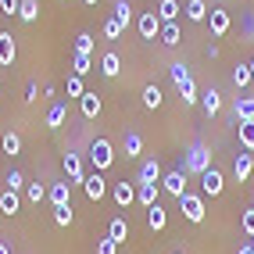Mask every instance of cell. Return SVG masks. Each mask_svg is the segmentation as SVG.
<instances>
[{
  "label": "cell",
  "instance_id": "obj_40",
  "mask_svg": "<svg viewBox=\"0 0 254 254\" xmlns=\"http://www.w3.org/2000/svg\"><path fill=\"white\" fill-rule=\"evenodd\" d=\"M72 218H75L72 204H64V208H54V222H58V226H72Z\"/></svg>",
  "mask_w": 254,
  "mask_h": 254
},
{
  "label": "cell",
  "instance_id": "obj_13",
  "mask_svg": "<svg viewBox=\"0 0 254 254\" xmlns=\"http://www.w3.org/2000/svg\"><path fill=\"white\" fill-rule=\"evenodd\" d=\"M158 193H161L158 183H136V204L154 208V204H158Z\"/></svg>",
  "mask_w": 254,
  "mask_h": 254
},
{
  "label": "cell",
  "instance_id": "obj_44",
  "mask_svg": "<svg viewBox=\"0 0 254 254\" xmlns=\"http://www.w3.org/2000/svg\"><path fill=\"white\" fill-rule=\"evenodd\" d=\"M0 11H4V14H18L22 11V0H0Z\"/></svg>",
  "mask_w": 254,
  "mask_h": 254
},
{
  "label": "cell",
  "instance_id": "obj_16",
  "mask_svg": "<svg viewBox=\"0 0 254 254\" xmlns=\"http://www.w3.org/2000/svg\"><path fill=\"white\" fill-rule=\"evenodd\" d=\"M161 165H158V158H147L143 165H140V172H136V183H161Z\"/></svg>",
  "mask_w": 254,
  "mask_h": 254
},
{
  "label": "cell",
  "instance_id": "obj_9",
  "mask_svg": "<svg viewBox=\"0 0 254 254\" xmlns=\"http://www.w3.org/2000/svg\"><path fill=\"white\" fill-rule=\"evenodd\" d=\"M111 197H115L118 208H129L132 200H136V183H126V179L115 183V186H111Z\"/></svg>",
  "mask_w": 254,
  "mask_h": 254
},
{
  "label": "cell",
  "instance_id": "obj_26",
  "mask_svg": "<svg viewBox=\"0 0 254 254\" xmlns=\"http://www.w3.org/2000/svg\"><path fill=\"white\" fill-rule=\"evenodd\" d=\"M64 115H68V108H64V104H50V111H47V118H43V126H47V129H61Z\"/></svg>",
  "mask_w": 254,
  "mask_h": 254
},
{
  "label": "cell",
  "instance_id": "obj_41",
  "mask_svg": "<svg viewBox=\"0 0 254 254\" xmlns=\"http://www.w3.org/2000/svg\"><path fill=\"white\" fill-rule=\"evenodd\" d=\"M64 90H68V97H82V93H86V86H82V75H68Z\"/></svg>",
  "mask_w": 254,
  "mask_h": 254
},
{
  "label": "cell",
  "instance_id": "obj_6",
  "mask_svg": "<svg viewBox=\"0 0 254 254\" xmlns=\"http://www.w3.org/2000/svg\"><path fill=\"white\" fill-rule=\"evenodd\" d=\"M82 190H86V197L93 200V204H100V200L108 197V179H104V172H90L86 179H82Z\"/></svg>",
  "mask_w": 254,
  "mask_h": 254
},
{
  "label": "cell",
  "instance_id": "obj_25",
  "mask_svg": "<svg viewBox=\"0 0 254 254\" xmlns=\"http://www.w3.org/2000/svg\"><path fill=\"white\" fill-rule=\"evenodd\" d=\"M140 154H143V136L136 129H129L126 132V158H140Z\"/></svg>",
  "mask_w": 254,
  "mask_h": 254
},
{
  "label": "cell",
  "instance_id": "obj_42",
  "mask_svg": "<svg viewBox=\"0 0 254 254\" xmlns=\"http://www.w3.org/2000/svg\"><path fill=\"white\" fill-rule=\"evenodd\" d=\"M240 226H244V236L251 240V236H254V208H247V211L240 215Z\"/></svg>",
  "mask_w": 254,
  "mask_h": 254
},
{
  "label": "cell",
  "instance_id": "obj_28",
  "mask_svg": "<svg viewBox=\"0 0 254 254\" xmlns=\"http://www.w3.org/2000/svg\"><path fill=\"white\" fill-rule=\"evenodd\" d=\"M0 147H4V154H18V150H22V136H18V132H14V129H7L4 132V136H0Z\"/></svg>",
  "mask_w": 254,
  "mask_h": 254
},
{
  "label": "cell",
  "instance_id": "obj_33",
  "mask_svg": "<svg viewBox=\"0 0 254 254\" xmlns=\"http://www.w3.org/2000/svg\"><path fill=\"white\" fill-rule=\"evenodd\" d=\"M25 200H29V204H43V200H47V186L43 183H29L25 186Z\"/></svg>",
  "mask_w": 254,
  "mask_h": 254
},
{
  "label": "cell",
  "instance_id": "obj_35",
  "mask_svg": "<svg viewBox=\"0 0 254 254\" xmlns=\"http://www.w3.org/2000/svg\"><path fill=\"white\" fill-rule=\"evenodd\" d=\"M72 75H86V72H93V54H75V61H72Z\"/></svg>",
  "mask_w": 254,
  "mask_h": 254
},
{
  "label": "cell",
  "instance_id": "obj_18",
  "mask_svg": "<svg viewBox=\"0 0 254 254\" xmlns=\"http://www.w3.org/2000/svg\"><path fill=\"white\" fill-rule=\"evenodd\" d=\"M233 115H236V122H254V97H236Z\"/></svg>",
  "mask_w": 254,
  "mask_h": 254
},
{
  "label": "cell",
  "instance_id": "obj_34",
  "mask_svg": "<svg viewBox=\"0 0 254 254\" xmlns=\"http://www.w3.org/2000/svg\"><path fill=\"white\" fill-rule=\"evenodd\" d=\"M161 90L154 86V82H150V86H143V108H150V111H154V108H161Z\"/></svg>",
  "mask_w": 254,
  "mask_h": 254
},
{
  "label": "cell",
  "instance_id": "obj_51",
  "mask_svg": "<svg viewBox=\"0 0 254 254\" xmlns=\"http://www.w3.org/2000/svg\"><path fill=\"white\" fill-rule=\"evenodd\" d=\"M251 75H254V58H251Z\"/></svg>",
  "mask_w": 254,
  "mask_h": 254
},
{
  "label": "cell",
  "instance_id": "obj_38",
  "mask_svg": "<svg viewBox=\"0 0 254 254\" xmlns=\"http://www.w3.org/2000/svg\"><path fill=\"white\" fill-rule=\"evenodd\" d=\"M122 32H126V25H122V22H118L115 14H111V18L104 22V36H108V40H118V36H122Z\"/></svg>",
  "mask_w": 254,
  "mask_h": 254
},
{
  "label": "cell",
  "instance_id": "obj_11",
  "mask_svg": "<svg viewBox=\"0 0 254 254\" xmlns=\"http://www.w3.org/2000/svg\"><path fill=\"white\" fill-rule=\"evenodd\" d=\"M208 25H211V36H226V32H229V25H233V18H229V11H222V7H211V14H208Z\"/></svg>",
  "mask_w": 254,
  "mask_h": 254
},
{
  "label": "cell",
  "instance_id": "obj_20",
  "mask_svg": "<svg viewBox=\"0 0 254 254\" xmlns=\"http://www.w3.org/2000/svg\"><path fill=\"white\" fill-rule=\"evenodd\" d=\"M118 72H122V58H118L115 50H108V54L100 58V75H104V79H115Z\"/></svg>",
  "mask_w": 254,
  "mask_h": 254
},
{
  "label": "cell",
  "instance_id": "obj_12",
  "mask_svg": "<svg viewBox=\"0 0 254 254\" xmlns=\"http://www.w3.org/2000/svg\"><path fill=\"white\" fill-rule=\"evenodd\" d=\"M14 58H18V43H14L11 32H0V64H4V68H11Z\"/></svg>",
  "mask_w": 254,
  "mask_h": 254
},
{
  "label": "cell",
  "instance_id": "obj_23",
  "mask_svg": "<svg viewBox=\"0 0 254 254\" xmlns=\"http://www.w3.org/2000/svg\"><path fill=\"white\" fill-rule=\"evenodd\" d=\"M147 226L154 229V233H161V229L168 226V211H165L161 204H154V208H147Z\"/></svg>",
  "mask_w": 254,
  "mask_h": 254
},
{
  "label": "cell",
  "instance_id": "obj_19",
  "mask_svg": "<svg viewBox=\"0 0 254 254\" xmlns=\"http://www.w3.org/2000/svg\"><path fill=\"white\" fill-rule=\"evenodd\" d=\"M18 208H22V197H18V190H0V211L4 215H18Z\"/></svg>",
  "mask_w": 254,
  "mask_h": 254
},
{
  "label": "cell",
  "instance_id": "obj_37",
  "mask_svg": "<svg viewBox=\"0 0 254 254\" xmlns=\"http://www.w3.org/2000/svg\"><path fill=\"white\" fill-rule=\"evenodd\" d=\"M4 186H7V190H25V176L18 172V168H11V172H7V179H4Z\"/></svg>",
  "mask_w": 254,
  "mask_h": 254
},
{
  "label": "cell",
  "instance_id": "obj_50",
  "mask_svg": "<svg viewBox=\"0 0 254 254\" xmlns=\"http://www.w3.org/2000/svg\"><path fill=\"white\" fill-rule=\"evenodd\" d=\"M247 244H251V251H254V236H251V240H247Z\"/></svg>",
  "mask_w": 254,
  "mask_h": 254
},
{
  "label": "cell",
  "instance_id": "obj_32",
  "mask_svg": "<svg viewBox=\"0 0 254 254\" xmlns=\"http://www.w3.org/2000/svg\"><path fill=\"white\" fill-rule=\"evenodd\" d=\"M251 82H254L251 64H236V68H233V86H236V90H244V86H251Z\"/></svg>",
  "mask_w": 254,
  "mask_h": 254
},
{
  "label": "cell",
  "instance_id": "obj_48",
  "mask_svg": "<svg viewBox=\"0 0 254 254\" xmlns=\"http://www.w3.org/2000/svg\"><path fill=\"white\" fill-rule=\"evenodd\" d=\"M0 254H11V247H7V244H0Z\"/></svg>",
  "mask_w": 254,
  "mask_h": 254
},
{
  "label": "cell",
  "instance_id": "obj_30",
  "mask_svg": "<svg viewBox=\"0 0 254 254\" xmlns=\"http://www.w3.org/2000/svg\"><path fill=\"white\" fill-rule=\"evenodd\" d=\"M236 132H240V147L247 150V154H254V122H240Z\"/></svg>",
  "mask_w": 254,
  "mask_h": 254
},
{
  "label": "cell",
  "instance_id": "obj_47",
  "mask_svg": "<svg viewBox=\"0 0 254 254\" xmlns=\"http://www.w3.org/2000/svg\"><path fill=\"white\" fill-rule=\"evenodd\" d=\"M236 254H254V251H251V244H240V251H236Z\"/></svg>",
  "mask_w": 254,
  "mask_h": 254
},
{
  "label": "cell",
  "instance_id": "obj_46",
  "mask_svg": "<svg viewBox=\"0 0 254 254\" xmlns=\"http://www.w3.org/2000/svg\"><path fill=\"white\" fill-rule=\"evenodd\" d=\"M36 97H40V86H36V82H29V86H25V100L32 104V100H36Z\"/></svg>",
  "mask_w": 254,
  "mask_h": 254
},
{
  "label": "cell",
  "instance_id": "obj_31",
  "mask_svg": "<svg viewBox=\"0 0 254 254\" xmlns=\"http://www.w3.org/2000/svg\"><path fill=\"white\" fill-rule=\"evenodd\" d=\"M18 18L25 22V25H32L40 18V0H22V11H18Z\"/></svg>",
  "mask_w": 254,
  "mask_h": 254
},
{
  "label": "cell",
  "instance_id": "obj_17",
  "mask_svg": "<svg viewBox=\"0 0 254 254\" xmlns=\"http://www.w3.org/2000/svg\"><path fill=\"white\" fill-rule=\"evenodd\" d=\"M200 108H204V115L211 118V115H218L222 111V93H218L215 86H208L204 93H200Z\"/></svg>",
  "mask_w": 254,
  "mask_h": 254
},
{
  "label": "cell",
  "instance_id": "obj_3",
  "mask_svg": "<svg viewBox=\"0 0 254 254\" xmlns=\"http://www.w3.org/2000/svg\"><path fill=\"white\" fill-rule=\"evenodd\" d=\"M179 208H183V218L186 222H204V197L200 193H183L179 197Z\"/></svg>",
  "mask_w": 254,
  "mask_h": 254
},
{
  "label": "cell",
  "instance_id": "obj_1",
  "mask_svg": "<svg viewBox=\"0 0 254 254\" xmlns=\"http://www.w3.org/2000/svg\"><path fill=\"white\" fill-rule=\"evenodd\" d=\"M183 168H186V176H204L211 168V147L204 140H193L183 154Z\"/></svg>",
  "mask_w": 254,
  "mask_h": 254
},
{
  "label": "cell",
  "instance_id": "obj_8",
  "mask_svg": "<svg viewBox=\"0 0 254 254\" xmlns=\"http://www.w3.org/2000/svg\"><path fill=\"white\" fill-rule=\"evenodd\" d=\"M200 190H204V197H218V193L226 190V176H222V172H218V168L211 165L208 172L200 176Z\"/></svg>",
  "mask_w": 254,
  "mask_h": 254
},
{
  "label": "cell",
  "instance_id": "obj_5",
  "mask_svg": "<svg viewBox=\"0 0 254 254\" xmlns=\"http://www.w3.org/2000/svg\"><path fill=\"white\" fill-rule=\"evenodd\" d=\"M64 176H68V186H82V179H86V168H82V158L75 154V150H64Z\"/></svg>",
  "mask_w": 254,
  "mask_h": 254
},
{
  "label": "cell",
  "instance_id": "obj_52",
  "mask_svg": "<svg viewBox=\"0 0 254 254\" xmlns=\"http://www.w3.org/2000/svg\"><path fill=\"white\" fill-rule=\"evenodd\" d=\"M179 254H183V251H179Z\"/></svg>",
  "mask_w": 254,
  "mask_h": 254
},
{
  "label": "cell",
  "instance_id": "obj_14",
  "mask_svg": "<svg viewBox=\"0 0 254 254\" xmlns=\"http://www.w3.org/2000/svg\"><path fill=\"white\" fill-rule=\"evenodd\" d=\"M72 186L68 183H50V190H47V200H50V204H54V208H64V204H72Z\"/></svg>",
  "mask_w": 254,
  "mask_h": 254
},
{
  "label": "cell",
  "instance_id": "obj_29",
  "mask_svg": "<svg viewBox=\"0 0 254 254\" xmlns=\"http://www.w3.org/2000/svg\"><path fill=\"white\" fill-rule=\"evenodd\" d=\"M108 236H111L115 244H126V236H129V222H126V218H111Z\"/></svg>",
  "mask_w": 254,
  "mask_h": 254
},
{
  "label": "cell",
  "instance_id": "obj_21",
  "mask_svg": "<svg viewBox=\"0 0 254 254\" xmlns=\"http://www.w3.org/2000/svg\"><path fill=\"white\" fill-rule=\"evenodd\" d=\"M186 18H190V22H208V14H211V7L204 4V0H186Z\"/></svg>",
  "mask_w": 254,
  "mask_h": 254
},
{
  "label": "cell",
  "instance_id": "obj_7",
  "mask_svg": "<svg viewBox=\"0 0 254 254\" xmlns=\"http://www.w3.org/2000/svg\"><path fill=\"white\" fill-rule=\"evenodd\" d=\"M136 29H140V40H158L161 36V18L158 11H143L136 18Z\"/></svg>",
  "mask_w": 254,
  "mask_h": 254
},
{
  "label": "cell",
  "instance_id": "obj_22",
  "mask_svg": "<svg viewBox=\"0 0 254 254\" xmlns=\"http://www.w3.org/2000/svg\"><path fill=\"white\" fill-rule=\"evenodd\" d=\"M179 11H183L179 0H161V4H158V18H161V25L176 22V18H179Z\"/></svg>",
  "mask_w": 254,
  "mask_h": 254
},
{
  "label": "cell",
  "instance_id": "obj_10",
  "mask_svg": "<svg viewBox=\"0 0 254 254\" xmlns=\"http://www.w3.org/2000/svg\"><path fill=\"white\" fill-rule=\"evenodd\" d=\"M100 108H104V100H100V93L86 90V93L79 97V111H82V118H90V122H93V118L100 115Z\"/></svg>",
  "mask_w": 254,
  "mask_h": 254
},
{
  "label": "cell",
  "instance_id": "obj_2",
  "mask_svg": "<svg viewBox=\"0 0 254 254\" xmlns=\"http://www.w3.org/2000/svg\"><path fill=\"white\" fill-rule=\"evenodd\" d=\"M90 161H93V172H108V168L115 165V147H111V140L97 136V140L90 143Z\"/></svg>",
  "mask_w": 254,
  "mask_h": 254
},
{
  "label": "cell",
  "instance_id": "obj_43",
  "mask_svg": "<svg viewBox=\"0 0 254 254\" xmlns=\"http://www.w3.org/2000/svg\"><path fill=\"white\" fill-rule=\"evenodd\" d=\"M168 72H172V82H176V86H179L183 79H190V68H186L183 61H176V64H172V68H168Z\"/></svg>",
  "mask_w": 254,
  "mask_h": 254
},
{
  "label": "cell",
  "instance_id": "obj_24",
  "mask_svg": "<svg viewBox=\"0 0 254 254\" xmlns=\"http://www.w3.org/2000/svg\"><path fill=\"white\" fill-rule=\"evenodd\" d=\"M176 90H179V97H183V104H197V100H200V90H197L193 75H190V79H183Z\"/></svg>",
  "mask_w": 254,
  "mask_h": 254
},
{
  "label": "cell",
  "instance_id": "obj_45",
  "mask_svg": "<svg viewBox=\"0 0 254 254\" xmlns=\"http://www.w3.org/2000/svg\"><path fill=\"white\" fill-rule=\"evenodd\" d=\"M115 251H118V244L111 240V236H104V240L97 244V254H115Z\"/></svg>",
  "mask_w": 254,
  "mask_h": 254
},
{
  "label": "cell",
  "instance_id": "obj_27",
  "mask_svg": "<svg viewBox=\"0 0 254 254\" xmlns=\"http://www.w3.org/2000/svg\"><path fill=\"white\" fill-rule=\"evenodd\" d=\"M165 47H179V40H183V29L176 25V22H168V25H161V36H158Z\"/></svg>",
  "mask_w": 254,
  "mask_h": 254
},
{
  "label": "cell",
  "instance_id": "obj_15",
  "mask_svg": "<svg viewBox=\"0 0 254 254\" xmlns=\"http://www.w3.org/2000/svg\"><path fill=\"white\" fill-rule=\"evenodd\" d=\"M251 172H254V154L240 150V154H236V161H233V176H236V183L251 179Z\"/></svg>",
  "mask_w": 254,
  "mask_h": 254
},
{
  "label": "cell",
  "instance_id": "obj_49",
  "mask_svg": "<svg viewBox=\"0 0 254 254\" xmlns=\"http://www.w3.org/2000/svg\"><path fill=\"white\" fill-rule=\"evenodd\" d=\"M82 4H90V7H93V4H100V0H82Z\"/></svg>",
  "mask_w": 254,
  "mask_h": 254
},
{
  "label": "cell",
  "instance_id": "obj_4",
  "mask_svg": "<svg viewBox=\"0 0 254 254\" xmlns=\"http://www.w3.org/2000/svg\"><path fill=\"white\" fill-rule=\"evenodd\" d=\"M158 186H161L165 193H172V197L179 200V197L186 193V168H183V165H179V168H168V172L161 176V183H158Z\"/></svg>",
  "mask_w": 254,
  "mask_h": 254
},
{
  "label": "cell",
  "instance_id": "obj_36",
  "mask_svg": "<svg viewBox=\"0 0 254 254\" xmlns=\"http://www.w3.org/2000/svg\"><path fill=\"white\" fill-rule=\"evenodd\" d=\"M115 18L122 22V25L132 22V4H129V0H115Z\"/></svg>",
  "mask_w": 254,
  "mask_h": 254
},
{
  "label": "cell",
  "instance_id": "obj_39",
  "mask_svg": "<svg viewBox=\"0 0 254 254\" xmlns=\"http://www.w3.org/2000/svg\"><path fill=\"white\" fill-rule=\"evenodd\" d=\"M75 54H93V36L90 32H79L75 36Z\"/></svg>",
  "mask_w": 254,
  "mask_h": 254
}]
</instances>
